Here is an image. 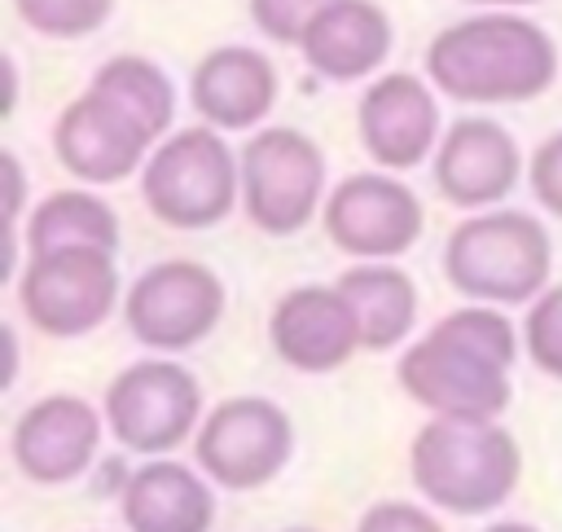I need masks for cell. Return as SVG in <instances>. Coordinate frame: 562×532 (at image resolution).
Instances as JSON below:
<instances>
[{
    "mask_svg": "<svg viewBox=\"0 0 562 532\" xmlns=\"http://www.w3.org/2000/svg\"><path fill=\"white\" fill-rule=\"evenodd\" d=\"M514 325L492 308H457L400 356V387L439 418H496L509 404Z\"/></svg>",
    "mask_w": 562,
    "mask_h": 532,
    "instance_id": "obj_1",
    "label": "cell"
},
{
    "mask_svg": "<svg viewBox=\"0 0 562 532\" xmlns=\"http://www.w3.org/2000/svg\"><path fill=\"white\" fill-rule=\"evenodd\" d=\"M430 84L465 106L531 101L558 75V44L518 13H474L443 26L426 48Z\"/></svg>",
    "mask_w": 562,
    "mask_h": 532,
    "instance_id": "obj_2",
    "label": "cell"
},
{
    "mask_svg": "<svg viewBox=\"0 0 562 532\" xmlns=\"http://www.w3.org/2000/svg\"><path fill=\"white\" fill-rule=\"evenodd\" d=\"M522 475L518 440L492 418H430L413 435V484L452 514H487Z\"/></svg>",
    "mask_w": 562,
    "mask_h": 532,
    "instance_id": "obj_3",
    "label": "cell"
},
{
    "mask_svg": "<svg viewBox=\"0 0 562 532\" xmlns=\"http://www.w3.org/2000/svg\"><path fill=\"white\" fill-rule=\"evenodd\" d=\"M553 264L549 233L527 211H483L452 229L443 246L448 281L479 303H527Z\"/></svg>",
    "mask_w": 562,
    "mask_h": 532,
    "instance_id": "obj_4",
    "label": "cell"
},
{
    "mask_svg": "<svg viewBox=\"0 0 562 532\" xmlns=\"http://www.w3.org/2000/svg\"><path fill=\"white\" fill-rule=\"evenodd\" d=\"M241 193V158L211 128H184L167 136L140 167L145 207L171 229L220 224Z\"/></svg>",
    "mask_w": 562,
    "mask_h": 532,
    "instance_id": "obj_5",
    "label": "cell"
},
{
    "mask_svg": "<svg viewBox=\"0 0 562 532\" xmlns=\"http://www.w3.org/2000/svg\"><path fill=\"white\" fill-rule=\"evenodd\" d=\"M325 189V154L299 128H263L241 149V207L263 233H299Z\"/></svg>",
    "mask_w": 562,
    "mask_h": 532,
    "instance_id": "obj_6",
    "label": "cell"
},
{
    "mask_svg": "<svg viewBox=\"0 0 562 532\" xmlns=\"http://www.w3.org/2000/svg\"><path fill=\"white\" fill-rule=\"evenodd\" d=\"M18 299L35 330H44L53 339H79V334L97 330L119 299L114 251L66 246V251L31 255Z\"/></svg>",
    "mask_w": 562,
    "mask_h": 532,
    "instance_id": "obj_7",
    "label": "cell"
},
{
    "mask_svg": "<svg viewBox=\"0 0 562 532\" xmlns=\"http://www.w3.org/2000/svg\"><path fill=\"white\" fill-rule=\"evenodd\" d=\"M294 448V426L281 404L263 396H233L215 404L198 426V466L220 488H263L281 475Z\"/></svg>",
    "mask_w": 562,
    "mask_h": 532,
    "instance_id": "obj_8",
    "label": "cell"
},
{
    "mask_svg": "<svg viewBox=\"0 0 562 532\" xmlns=\"http://www.w3.org/2000/svg\"><path fill=\"white\" fill-rule=\"evenodd\" d=\"M202 413L198 378L176 361H136L105 387V426L132 453H171Z\"/></svg>",
    "mask_w": 562,
    "mask_h": 532,
    "instance_id": "obj_9",
    "label": "cell"
},
{
    "mask_svg": "<svg viewBox=\"0 0 562 532\" xmlns=\"http://www.w3.org/2000/svg\"><path fill=\"white\" fill-rule=\"evenodd\" d=\"M123 312H127V330L145 347L184 352L220 325L224 286L206 264L162 259L132 281Z\"/></svg>",
    "mask_w": 562,
    "mask_h": 532,
    "instance_id": "obj_10",
    "label": "cell"
},
{
    "mask_svg": "<svg viewBox=\"0 0 562 532\" xmlns=\"http://www.w3.org/2000/svg\"><path fill=\"white\" fill-rule=\"evenodd\" d=\"M426 229V211L417 193L382 171L347 176L325 202V233L334 246L360 259L404 255Z\"/></svg>",
    "mask_w": 562,
    "mask_h": 532,
    "instance_id": "obj_11",
    "label": "cell"
},
{
    "mask_svg": "<svg viewBox=\"0 0 562 532\" xmlns=\"http://www.w3.org/2000/svg\"><path fill=\"white\" fill-rule=\"evenodd\" d=\"M149 145H154V136L127 110H119L110 97H101L97 88H88L79 101H70L53 128L57 163L88 185L127 180L140 167Z\"/></svg>",
    "mask_w": 562,
    "mask_h": 532,
    "instance_id": "obj_12",
    "label": "cell"
},
{
    "mask_svg": "<svg viewBox=\"0 0 562 532\" xmlns=\"http://www.w3.org/2000/svg\"><path fill=\"white\" fill-rule=\"evenodd\" d=\"M268 339H272V352L303 374H329L347 365L356 347H364L356 308L347 303L338 281L294 286L290 295H281L268 321Z\"/></svg>",
    "mask_w": 562,
    "mask_h": 532,
    "instance_id": "obj_13",
    "label": "cell"
},
{
    "mask_svg": "<svg viewBox=\"0 0 562 532\" xmlns=\"http://www.w3.org/2000/svg\"><path fill=\"white\" fill-rule=\"evenodd\" d=\"M356 123H360V141L373 163H382L386 171H408L435 145L439 106L417 75L395 70L369 84V92L360 97Z\"/></svg>",
    "mask_w": 562,
    "mask_h": 532,
    "instance_id": "obj_14",
    "label": "cell"
},
{
    "mask_svg": "<svg viewBox=\"0 0 562 532\" xmlns=\"http://www.w3.org/2000/svg\"><path fill=\"white\" fill-rule=\"evenodd\" d=\"M101 444V413L79 396H44L13 426V457L35 484H70Z\"/></svg>",
    "mask_w": 562,
    "mask_h": 532,
    "instance_id": "obj_15",
    "label": "cell"
},
{
    "mask_svg": "<svg viewBox=\"0 0 562 532\" xmlns=\"http://www.w3.org/2000/svg\"><path fill=\"white\" fill-rule=\"evenodd\" d=\"M522 171L514 136L492 119H457L435 154V185L457 207L501 202Z\"/></svg>",
    "mask_w": 562,
    "mask_h": 532,
    "instance_id": "obj_16",
    "label": "cell"
},
{
    "mask_svg": "<svg viewBox=\"0 0 562 532\" xmlns=\"http://www.w3.org/2000/svg\"><path fill=\"white\" fill-rule=\"evenodd\" d=\"M307 66L325 79H364L391 53V18L373 0H329L299 40Z\"/></svg>",
    "mask_w": 562,
    "mask_h": 532,
    "instance_id": "obj_17",
    "label": "cell"
},
{
    "mask_svg": "<svg viewBox=\"0 0 562 532\" xmlns=\"http://www.w3.org/2000/svg\"><path fill=\"white\" fill-rule=\"evenodd\" d=\"M277 101V70L259 48L224 44L193 70V106L211 128L246 132Z\"/></svg>",
    "mask_w": 562,
    "mask_h": 532,
    "instance_id": "obj_18",
    "label": "cell"
},
{
    "mask_svg": "<svg viewBox=\"0 0 562 532\" xmlns=\"http://www.w3.org/2000/svg\"><path fill=\"white\" fill-rule=\"evenodd\" d=\"M215 497L189 466L154 457L123 484V523L132 532H211Z\"/></svg>",
    "mask_w": 562,
    "mask_h": 532,
    "instance_id": "obj_19",
    "label": "cell"
},
{
    "mask_svg": "<svg viewBox=\"0 0 562 532\" xmlns=\"http://www.w3.org/2000/svg\"><path fill=\"white\" fill-rule=\"evenodd\" d=\"M338 290L356 308L364 347L386 352V347L408 339V330L417 321V286H413V277L404 268H391L386 259L347 268L338 277Z\"/></svg>",
    "mask_w": 562,
    "mask_h": 532,
    "instance_id": "obj_20",
    "label": "cell"
},
{
    "mask_svg": "<svg viewBox=\"0 0 562 532\" xmlns=\"http://www.w3.org/2000/svg\"><path fill=\"white\" fill-rule=\"evenodd\" d=\"M26 246L31 255L44 251H66V246H119V215L88 189H61L48 193L26 224Z\"/></svg>",
    "mask_w": 562,
    "mask_h": 532,
    "instance_id": "obj_21",
    "label": "cell"
},
{
    "mask_svg": "<svg viewBox=\"0 0 562 532\" xmlns=\"http://www.w3.org/2000/svg\"><path fill=\"white\" fill-rule=\"evenodd\" d=\"M88 88H97V92L110 97L119 110H127L154 141H158V136L171 128V119H176V84H171L167 70L154 66L149 57H132V53L110 57V62L92 75Z\"/></svg>",
    "mask_w": 562,
    "mask_h": 532,
    "instance_id": "obj_22",
    "label": "cell"
},
{
    "mask_svg": "<svg viewBox=\"0 0 562 532\" xmlns=\"http://www.w3.org/2000/svg\"><path fill=\"white\" fill-rule=\"evenodd\" d=\"M22 22L35 26L40 35H57V40H79V35H92L114 0H13Z\"/></svg>",
    "mask_w": 562,
    "mask_h": 532,
    "instance_id": "obj_23",
    "label": "cell"
},
{
    "mask_svg": "<svg viewBox=\"0 0 562 532\" xmlns=\"http://www.w3.org/2000/svg\"><path fill=\"white\" fill-rule=\"evenodd\" d=\"M522 339H527V356H531L544 374L562 378V286L544 290V295L531 303L527 325H522Z\"/></svg>",
    "mask_w": 562,
    "mask_h": 532,
    "instance_id": "obj_24",
    "label": "cell"
},
{
    "mask_svg": "<svg viewBox=\"0 0 562 532\" xmlns=\"http://www.w3.org/2000/svg\"><path fill=\"white\" fill-rule=\"evenodd\" d=\"M329 0H250V13H255V26L281 44H299L307 22L325 9Z\"/></svg>",
    "mask_w": 562,
    "mask_h": 532,
    "instance_id": "obj_25",
    "label": "cell"
},
{
    "mask_svg": "<svg viewBox=\"0 0 562 532\" xmlns=\"http://www.w3.org/2000/svg\"><path fill=\"white\" fill-rule=\"evenodd\" d=\"M527 180H531V193L540 198V207L562 215V132L549 136L544 145H536V154L527 163Z\"/></svg>",
    "mask_w": 562,
    "mask_h": 532,
    "instance_id": "obj_26",
    "label": "cell"
},
{
    "mask_svg": "<svg viewBox=\"0 0 562 532\" xmlns=\"http://www.w3.org/2000/svg\"><path fill=\"white\" fill-rule=\"evenodd\" d=\"M356 532H443L422 506L408 501H382L373 510H364V519L356 523Z\"/></svg>",
    "mask_w": 562,
    "mask_h": 532,
    "instance_id": "obj_27",
    "label": "cell"
},
{
    "mask_svg": "<svg viewBox=\"0 0 562 532\" xmlns=\"http://www.w3.org/2000/svg\"><path fill=\"white\" fill-rule=\"evenodd\" d=\"M483 532H536L531 523H518V519H509V523H492V528H483Z\"/></svg>",
    "mask_w": 562,
    "mask_h": 532,
    "instance_id": "obj_28",
    "label": "cell"
},
{
    "mask_svg": "<svg viewBox=\"0 0 562 532\" xmlns=\"http://www.w3.org/2000/svg\"><path fill=\"white\" fill-rule=\"evenodd\" d=\"M470 4H536V0H470Z\"/></svg>",
    "mask_w": 562,
    "mask_h": 532,
    "instance_id": "obj_29",
    "label": "cell"
},
{
    "mask_svg": "<svg viewBox=\"0 0 562 532\" xmlns=\"http://www.w3.org/2000/svg\"><path fill=\"white\" fill-rule=\"evenodd\" d=\"M285 532H316V528H285Z\"/></svg>",
    "mask_w": 562,
    "mask_h": 532,
    "instance_id": "obj_30",
    "label": "cell"
}]
</instances>
